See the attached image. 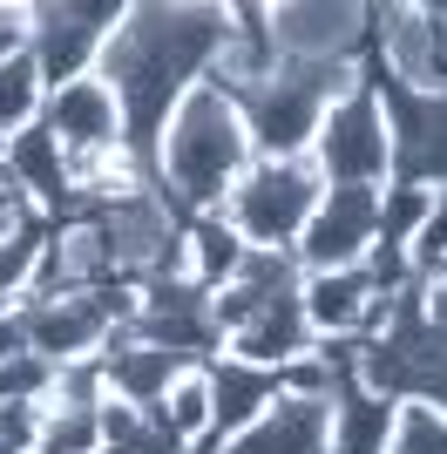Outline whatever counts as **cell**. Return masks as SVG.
Here are the masks:
<instances>
[{
    "label": "cell",
    "mask_w": 447,
    "mask_h": 454,
    "mask_svg": "<svg viewBox=\"0 0 447 454\" xmlns=\"http://www.w3.org/2000/svg\"><path fill=\"white\" fill-rule=\"evenodd\" d=\"M224 35H231V7H217V0H129L122 27L102 48V82L122 95L129 150L143 163L163 136L169 109L197 82L217 75Z\"/></svg>",
    "instance_id": "obj_1"
},
{
    "label": "cell",
    "mask_w": 447,
    "mask_h": 454,
    "mask_svg": "<svg viewBox=\"0 0 447 454\" xmlns=\"http://www.w3.org/2000/svg\"><path fill=\"white\" fill-rule=\"evenodd\" d=\"M258 163L251 150V129H244L238 95L217 89V82H197V89L169 109L156 150H149V176L176 210L204 217V210H224V197L238 190V176Z\"/></svg>",
    "instance_id": "obj_2"
},
{
    "label": "cell",
    "mask_w": 447,
    "mask_h": 454,
    "mask_svg": "<svg viewBox=\"0 0 447 454\" xmlns=\"http://www.w3.org/2000/svg\"><path fill=\"white\" fill-rule=\"evenodd\" d=\"M366 68H325V61H278L258 89L238 95L244 129H251V150L271 156V163H292V156H312V136L325 122L339 95L353 89Z\"/></svg>",
    "instance_id": "obj_3"
},
{
    "label": "cell",
    "mask_w": 447,
    "mask_h": 454,
    "mask_svg": "<svg viewBox=\"0 0 447 454\" xmlns=\"http://www.w3.org/2000/svg\"><path fill=\"white\" fill-rule=\"evenodd\" d=\"M318 197H325V176L312 170V156H292V163L258 156L238 176V190L224 197V224L238 231L251 251H292L298 231L312 224Z\"/></svg>",
    "instance_id": "obj_4"
},
{
    "label": "cell",
    "mask_w": 447,
    "mask_h": 454,
    "mask_svg": "<svg viewBox=\"0 0 447 454\" xmlns=\"http://www.w3.org/2000/svg\"><path fill=\"white\" fill-rule=\"evenodd\" d=\"M312 170L325 176V190H387L393 184V129H387V102L372 89V75H359L325 109V122L312 136Z\"/></svg>",
    "instance_id": "obj_5"
},
{
    "label": "cell",
    "mask_w": 447,
    "mask_h": 454,
    "mask_svg": "<svg viewBox=\"0 0 447 454\" xmlns=\"http://www.w3.org/2000/svg\"><path fill=\"white\" fill-rule=\"evenodd\" d=\"M20 312H27V353H41L48 366H89L136 319V285L55 292V299H27Z\"/></svg>",
    "instance_id": "obj_6"
},
{
    "label": "cell",
    "mask_w": 447,
    "mask_h": 454,
    "mask_svg": "<svg viewBox=\"0 0 447 454\" xmlns=\"http://www.w3.org/2000/svg\"><path fill=\"white\" fill-rule=\"evenodd\" d=\"M122 14H129V0H35L27 7V55L41 61L48 89L95 75Z\"/></svg>",
    "instance_id": "obj_7"
},
{
    "label": "cell",
    "mask_w": 447,
    "mask_h": 454,
    "mask_svg": "<svg viewBox=\"0 0 447 454\" xmlns=\"http://www.w3.org/2000/svg\"><path fill=\"white\" fill-rule=\"evenodd\" d=\"M41 129L55 136L61 150H68L74 176H89L95 163H109V156L129 150V115H122V95L102 82V68L68 89H48V115H41ZM89 204V197H82Z\"/></svg>",
    "instance_id": "obj_8"
},
{
    "label": "cell",
    "mask_w": 447,
    "mask_h": 454,
    "mask_svg": "<svg viewBox=\"0 0 447 454\" xmlns=\"http://www.w3.org/2000/svg\"><path fill=\"white\" fill-rule=\"evenodd\" d=\"M271 35L285 61H325V68H359L372 48V7L359 0H271Z\"/></svg>",
    "instance_id": "obj_9"
},
{
    "label": "cell",
    "mask_w": 447,
    "mask_h": 454,
    "mask_svg": "<svg viewBox=\"0 0 447 454\" xmlns=\"http://www.w3.org/2000/svg\"><path fill=\"white\" fill-rule=\"evenodd\" d=\"M380 102H387V129H393V184H427L447 190V95L400 89L393 75L366 68Z\"/></svg>",
    "instance_id": "obj_10"
},
{
    "label": "cell",
    "mask_w": 447,
    "mask_h": 454,
    "mask_svg": "<svg viewBox=\"0 0 447 454\" xmlns=\"http://www.w3.org/2000/svg\"><path fill=\"white\" fill-rule=\"evenodd\" d=\"M380 245V190H325L312 224L298 231L292 265L298 271H353Z\"/></svg>",
    "instance_id": "obj_11"
},
{
    "label": "cell",
    "mask_w": 447,
    "mask_h": 454,
    "mask_svg": "<svg viewBox=\"0 0 447 454\" xmlns=\"http://www.w3.org/2000/svg\"><path fill=\"white\" fill-rule=\"evenodd\" d=\"M0 170H7V190H14L20 204L35 210L41 224L48 217H82V176H74V163H68V150H61L48 129H27V136H14L7 150H0Z\"/></svg>",
    "instance_id": "obj_12"
},
{
    "label": "cell",
    "mask_w": 447,
    "mask_h": 454,
    "mask_svg": "<svg viewBox=\"0 0 447 454\" xmlns=\"http://www.w3.org/2000/svg\"><path fill=\"white\" fill-rule=\"evenodd\" d=\"M210 454H333V400L325 394H278L244 434Z\"/></svg>",
    "instance_id": "obj_13"
},
{
    "label": "cell",
    "mask_w": 447,
    "mask_h": 454,
    "mask_svg": "<svg viewBox=\"0 0 447 454\" xmlns=\"http://www.w3.org/2000/svg\"><path fill=\"white\" fill-rule=\"evenodd\" d=\"M184 366H197V360H176L169 346H156V340H143V333H115L109 340V353H102V380H109V400H122V407H156V400L176 387V373Z\"/></svg>",
    "instance_id": "obj_14"
},
{
    "label": "cell",
    "mask_w": 447,
    "mask_h": 454,
    "mask_svg": "<svg viewBox=\"0 0 447 454\" xmlns=\"http://www.w3.org/2000/svg\"><path fill=\"white\" fill-rule=\"evenodd\" d=\"M312 325H305V312H298V285L285 292V299H271L264 312H251V319L224 340V353L244 366H264V373H285L292 360H305L312 353Z\"/></svg>",
    "instance_id": "obj_15"
},
{
    "label": "cell",
    "mask_w": 447,
    "mask_h": 454,
    "mask_svg": "<svg viewBox=\"0 0 447 454\" xmlns=\"http://www.w3.org/2000/svg\"><path fill=\"white\" fill-rule=\"evenodd\" d=\"M251 245H244L238 231L224 224V210H204V217H190L184 238H176V278L197 285V292H224V285L244 271Z\"/></svg>",
    "instance_id": "obj_16"
},
{
    "label": "cell",
    "mask_w": 447,
    "mask_h": 454,
    "mask_svg": "<svg viewBox=\"0 0 447 454\" xmlns=\"http://www.w3.org/2000/svg\"><path fill=\"white\" fill-rule=\"evenodd\" d=\"M149 420H156L169 441H184L190 454H210V448H217V387H210V360L184 366L176 387L149 407Z\"/></svg>",
    "instance_id": "obj_17"
},
{
    "label": "cell",
    "mask_w": 447,
    "mask_h": 454,
    "mask_svg": "<svg viewBox=\"0 0 447 454\" xmlns=\"http://www.w3.org/2000/svg\"><path fill=\"white\" fill-rule=\"evenodd\" d=\"M210 387H217V448H224V441L244 434V427L285 394V373H264V366H244V360H231V353H217V360H210Z\"/></svg>",
    "instance_id": "obj_18"
},
{
    "label": "cell",
    "mask_w": 447,
    "mask_h": 454,
    "mask_svg": "<svg viewBox=\"0 0 447 454\" xmlns=\"http://www.w3.org/2000/svg\"><path fill=\"white\" fill-rule=\"evenodd\" d=\"M393 414H400L393 394H372L359 380H339V394H333V454H387Z\"/></svg>",
    "instance_id": "obj_19"
},
{
    "label": "cell",
    "mask_w": 447,
    "mask_h": 454,
    "mask_svg": "<svg viewBox=\"0 0 447 454\" xmlns=\"http://www.w3.org/2000/svg\"><path fill=\"white\" fill-rule=\"evenodd\" d=\"M41 115H48V75H41V61L20 48V55L0 61V150H7L14 136L41 129Z\"/></svg>",
    "instance_id": "obj_20"
},
{
    "label": "cell",
    "mask_w": 447,
    "mask_h": 454,
    "mask_svg": "<svg viewBox=\"0 0 447 454\" xmlns=\"http://www.w3.org/2000/svg\"><path fill=\"white\" fill-rule=\"evenodd\" d=\"M41 251H48V224H41V217H20V224L0 231V319L35 299Z\"/></svg>",
    "instance_id": "obj_21"
},
{
    "label": "cell",
    "mask_w": 447,
    "mask_h": 454,
    "mask_svg": "<svg viewBox=\"0 0 447 454\" xmlns=\"http://www.w3.org/2000/svg\"><path fill=\"white\" fill-rule=\"evenodd\" d=\"M35 454H102V400H48Z\"/></svg>",
    "instance_id": "obj_22"
},
{
    "label": "cell",
    "mask_w": 447,
    "mask_h": 454,
    "mask_svg": "<svg viewBox=\"0 0 447 454\" xmlns=\"http://www.w3.org/2000/svg\"><path fill=\"white\" fill-rule=\"evenodd\" d=\"M102 454H190V448H184V441H169L143 407L102 400Z\"/></svg>",
    "instance_id": "obj_23"
},
{
    "label": "cell",
    "mask_w": 447,
    "mask_h": 454,
    "mask_svg": "<svg viewBox=\"0 0 447 454\" xmlns=\"http://www.w3.org/2000/svg\"><path fill=\"white\" fill-rule=\"evenodd\" d=\"M387 454H447V407H434V400H400Z\"/></svg>",
    "instance_id": "obj_24"
},
{
    "label": "cell",
    "mask_w": 447,
    "mask_h": 454,
    "mask_svg": "<svg viewBox=\"0 0 447 454\" xmlns=\"http://www.w3.org/2000/svg\"><path fill=\"white\" fill-rule=\"evenodd\" d=\"M407 271H413V285L447 278V190H434V204H427V217H420V231L407 238Z\"/></svg>",
    "instance_id": "obj_25"
},
{
    "label": "cell",
    "mask_w": 447,
    "mask_h": 454,
    "mask_svg": "<svg viewBox=\"0 0 447 454\" xmlns=\"http://www.w3.org/2000/svg\"><path fill=\"white\" fill-rule=\"evenodd\" d=\"M427 204H434L427 184H387V190H380V245H400V251H407V238L420 231Z\"/></svg>",
    "instance_id": "obj_26"
},
{
    "label": "cell",
    "mask_w": 447,
    "mask_h": 454,
    "mask_svg": "<svg viewBox=\"0 0 447 454\" xmlns=\"http://www.w3.org/2000/svg\"><path fill=\"white\" fill-rule=\"evenodd\" d=\"M55 380H61V366H48L41 353H14V360H0V400H41L48 407Z\"/></svg>",
    "instance_id": "obj_27"
},
{
    "label": "cell",
    "mask_w": 447,
    "mask_h": 454,
    "mask_svg": "<svg viewBox=\"0 0 447 454\" xmlns=\"http://www.w3.org/2000/svg\"><path fill=\"white\" fill-rule=\"evenodd\" d=\"M41 414H48L41 400H0V441L14 454H35L41 448Z\"/></svg>",
    "instance_id": "obj_28"
},
{
    "label": "cell",
    "mask_w": 447,
    "mask_h": 454,
    "mask_svg": "<svg viewBox=\"0 0 447 454\" xmlns=\"http://www.w3.org/2000/svg\"><path fill=\"white\" fill-rule=\"evenodd\" d=\"M27 7L35 0H0V61L27 48Z\"/></svg>",
    "instance_id": "obj_29"
},
{
    "label": "cell",
    "mask_w": 447,
    "mask_h": 454,
    "mask_svg": "<svg viewBox=\"0 0 447 454\" xmlns=\"http://www.w3.org/2000/svg\"><path fill=\"white\" fill-rule=\"evenodd\" d=\"M420 319H427L434 333H441V340H447V278L420 285Z\"/></svg>",
    "instance_id": "obj_30"
},
{
    "label": "cell",
    "mask_w": 447,
    "mask_h": 454,
    "mask_svg": "<svg viewBox=\"0 0 447 454\" xmlns=\"http://www.w3.org/2000/svg\"><path fill=\"white\" fill-rule=\"evenodd\" d=\"M14 353H27V312H7V319H0V360H14Z\"/></svg>",
    "instance_id": "obj_31"
},
{
    "label": "cell",
    "mask_w": 447,
    "mask_h": 454,
    "mask_svg": "<svg viewBox=\"0 0 447 454\" xmlns=\"http://www.w3.org/2000/svg\"><path fill=\"white\" fill-rule=\"evenodd\" d=\"M0 197H7V170H0Z\"/></svg>",
    "instance_id": "obj_32"
},
{
    "label": "cell",
    "mask_w": 447,
    "mask_h": 454,
    "mask_svg": "<svg viewBox=\"0 0 447 454\" xmlns=\"http://www.w3.org/2000/svg\"><path fill=\"white\" fill-rule=\"evenodd\" d=\"M0 454H14V448H7V441H0Z\"/></svg>",
    "instance_id": "obj_33"
}]
</instances>
